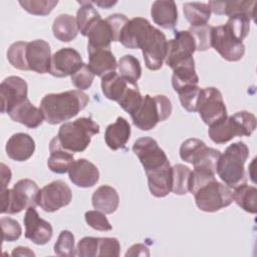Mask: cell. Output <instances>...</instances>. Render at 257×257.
<instances>
[{
	"instance_id": "obj_32",
	"label": "cell",
	"mask_w": 257,
	"mask_h": 257,
	"mask_svg": "<svg viewBox=\"0 0 257 257\" xmlns=\"http://www.w3.org/2000/svg\"><path fill=\"white\" fill-rule=\"evenodd\" d=\"M128 84L130 82L115 71H111L101 77L102 93L110 100L118 101L124 94Z\"/></svg>"
},
{
	"instance_id": "obj_34",
	"label": "cell",
	"mask_w": 257,
	"mask_h": 257,
	"mask_svg": "<svg viewBox=\"0 0 257 257\" xmlns=\"http://www.w3.org/2000/svg\"><path fill=\"white\" fill-rule=\"evenodd\" d=\"M80 7L76 13V24L78 31L83 36H87L91 26L101 19L100 14L93 7L91 1H78Z\"/></svg>"
},
{
	"instance_id": "obj_48",
	"label": "cell",
	"mask_w": 257,
	"mask_h": 257,
	"mask_svg": "<svg viewBox=\"0 0 257 257\" xmlns=\"http://www.w3.org/2000/svg\"><path fill=\"white\" fill-rule=\"evenodd\" d=\"M85 222L88 226L93 228L97 231H110L112 229L110 223L108 222L107 218L105 217V214L98 211V210H92L87 211L84 214Z\"/></svg>"
},
{
	"instance_id": "obj_25",
	"label": "cell",
	"mask_w": 257,
	"mask_h": 257,
	"mask_svg": "<svg viewBox=\"0 0 257 257\" xmlns=\"http://www.w3.org/2000/svg\"><path fill=\"white\" fill-rule=\"evenodd\" d=\"M130 137L131 125L122 116H118L113 123L107 125L104 133V141L107 147L112 151L124 148Z\"/></svg>"
},
{
	"instance_id": "obj_43",
	"label": "cell",
	"mask_w": 257,
	"mask_h": 257,
	"mask_svg": "<svg viewBox=\"0 0 257 257\" xmlns=\"http://www.w3.org/2000/svg\"><path fill=\"white\" fill-rule=\"evenodd\" d=\"M250 21L251 18L248 15L241 13L230 16L226 22V25L231 29L238 39L243 41L250 31Z\"/></svg>"
},
{
	"instance_id": "obj_7",
	"label": "cell",
	"mask_w": 257,
	"mask_h": 257,
	"mask_svg": "<svg viewBox=\"0 0 257 257\" xmlns=\"http://www.w3.org/2000/svg\"><path fill=\"white\" fill-rule=\"evenodd\" d=\"M233 191L216 179L200 187L194 194L197 207L204 212H217L233 202Z\"/></svg>"
},
{
	"instance_id": "obj_28",
	"label": "cell",
	"mask_w": 257,
	"mask_h": 257,
	"mask_svg": "<svg viewBox=\"0 0 257 257\" xmlns=\"http://www.w3.org/2000/svg\"><path fill=\"white\" fill-rule=\"evenodd\" d=\"M92 206L104 214H112L119 205V197L116 190L108 185L98 187L91 197Z\"/></svg>"
},
{
	"instance_id": "obj_54",
	"label": "cell",
	"mask_w": 257,
	"mask_h": 257,
	"mask_svg": "<svg viewBox=\"0 0 257 257\" xmlns=\"http://www.w3.org/2000/svg\"><path fill=\"white\" fill-rule=\"evenodd\" d=\"M11 255L12 256H35L34 252L31 251L28 247H22V246L14 248Z\"/></svg>"
},
{
	"instance_id": "obj_38",
	"label": "cell",
	"mask_w": 257,
	"mask_h": 257,
	"mask_svg": "<svg viewBox=\"0 0 257 257\" xmlns=\"http://www.w3.org/2000/svg\"><path fill=\"white\" fill-rule=\"evenodd\" d=\"M192 171L182 164L172 167V192L176 195H185L190 189Z\"/></svg>"
},
{
	"instance_id": "obj_24",
	"label": "cell",
	"mask_w": 257,
	"mask_h": 257,
	"mask_svg": "<svg viewBox=\"0 0 257 257\" xmlns=\"http://www.w3.org/2000/svg\"><path fill=\"white\" fill-rule=\"evenodd\" d=\"M150 192L157 198H163L172 192V167L170 164L147 173Z\"/></svg>"
},
{
	"instance_id": "obj_50",
	"label": "cell",
	"mask_w": 257,
	"mask_h": 257,
	"mask_svg": "<svg viewBox=\"0 0 257 257\" xmlns=\"http://www.w3.org/2000/svg\"><path fill=\"white\" fill-rule=\"evenodd\" d=\"M98 252V237H84L78 241L75 253L80 257H96Z\"/></svg>"
},
{
	"instance_id": "obj_5",
	"label": "cell",
	"mask_w": 257,
	"mask_h": 257,
	"mask_svg": "<svg viewBox=\"0 0 257 257\" xmlns=\"http://www.w3.org/2000/svg\"><path fill=\"white\" fill-rule=\"evenodd\" d=\"M40 190L30 179L19 180L12 189L1 190V213L17 214L38 205Z\"/></svg>"
},
{
	"instance_id": "obj_1",
	"label": "cell",
	"mask_w": 257,
	"mask_h": 257,
	"mask_svg": "<svg viewBox=\"0 0 257 257\" xmlns=\"http://www.w3.org/2000/svg\"><path fill=\"white\" fill-rule=\"evenodd\" d=\"M88 101V95L82 90L71 89L44 95L39 108L46 122L57 124L75 116L87 105Z\"/></svg>"
},
{
	"instance_id": "obj_16",
	"label": "cell",
	"mask_w": 257,
	"mask_h": 257,
	"mask_svg": "<svg viewBox=\"0 0 257 257\" xmlns=\"http://www.w3.org/2000/svg\"><path fill=\"white\" fill-rule=\"evenodd\" d=\"M25 238L36 245H44L50 241L53 235V229L49 222L39 217L35 207H29L26 210L24 219Z\"/></svg>"
},
{
	"instance_id": "obj_41",
	"label": "cell",
	"mask_w": 257,
	"mask_h": 257,
	"mask_svg": "<svg viewBox=\"0 0 257 257\" xmlns=\"http://www.w3.org/2000/svg\"><path fill=\"white\" fill-rule=\"evenodd\" d=\"M22 8L32 15H48L58 4L57 0H25L19 1Z\"/></svg>"
},
{
	"instance_id": "obj_47",
	"label": "cell",
	"mask_w": 257,
	"mask_h": 257,
	"mask_svg": "<svg viewBox=\"0 0 257 257\" xmlns=\"http://www.w3.org/2000/svg\"><path fill=\"white\" fill-rule=\"evenodd\" d=\"M0 224H1V229H2V240L3 241H8V242H13L16 241L21 233L22 229L19 223L10 218V217H2L0 219Z\"/></svg>"
},
{
	"instance_id": "obj_20",
	"label": "cell",
	"mask_w": 257,
	"mask_h": 257,
	"mask_svg": "<svg viewBox=\"0 0 257 257\" xmlns=\"http://www.w3.org/2000/svg\"><path fill=\"white\" fill-rule=\"evenodd\" d=\"M7 156L16 162H25L32 157L35 151L34 140L24 133L14 134L6 143Z\"/></svg>"
},
{
	"instance_id": "obj_3",
	"label": "cell",
	"mask_w": 257,
	"mask_h": 257,
	"mask_svg": "<svg viewBox=\"0 0 257 257\" xmlns=\"http://www.w3.org/2000/svg\"><path fill=\"white\" fill-rule=\"evenodd\" d=\"M99 133V124L91 117H79L66 121L59 127L55 137L62 149L70 153L83 152L90 144L91 137Z\"/></svg>"
},
{
	"instance_id": "obj_31",
	"label": "cell",
	"mask_w": 257,
	"mask_h": 257,
	"mask_svg": "<svg viewBox=\"0 0 257 257\" xmlns=\"http://www.w3.org/2000/svg\"><path fill=\"white\" fill-rule=\"evenodd\" d=\"M52 32L54 37L61 42L73 40L79 32L76 19L69 14L58 15L53 21Z\"/></svg>"
},
{
	"instance_id": "obj_6",
	"label": "cell",
	"mask_w": 257,
	"mask_h": 257,
	"mask_svg": "<svg viewBox=\"0 0 257 257\" xmlns=\"http://www.w3.org/2000/svg\"><path fill=\"white\" fill-rule=\"evenodd\" d=\"M172 113L171 100L163 94L143 97L138 109L131 114L134 124L141 131H150L158 122L166 120Z\"/></svg>"
},
{
	"instance_id": "obj_33",
	"label": "cell",
	"mask_w": 257,
	"mask_h": 257,
	"mask_svg": "<svg viewBox=\"0 0 257 257\" xmlns=\"http://www.w3.org/2000/svg\"><path fill=\"white\" fill-rule=\"evenodd\" d=\"M233 201L244 211L256 214L257 212V190L253 186L243 183L236 188L232 193Z\"/></svg>"
},
{
	"instance_id": "obj_13",
	"label": "cell",
	"mask_w": 257,
	"mask_h": 257,
	"mask_svg": "<svg viewBox=\"0 0 257 257\" xmlns=\"http://www.w3.org/2000/svg\"><path fill=\"white\" fill-rule=\"evenodd\" d=\"M167 47L168 40L165 34L153 26L142 47L146 66L150 70H158L162 67L166 59Z\"/></svg>"
},
{
	"instance_id": "obj_14",
	"label": "cell",
	"mask_w": 257,
	"mask_h": 257,
	"mask_svg": "<svg viewBox=\"0 0 257 257\" xmlns=\"http://www.w3.org/2000/svg\"><path fill=\"white\" fill-rule=\"evenodd\" d=\"M27 82L15 75L6 77L0 84L1 112L9 113L17 104L27 97Z\"/></svg>"
},
{
	"instance_id": "obj_19",
	"label": "cell",
	"mask_w": 257,
	"mask_h": 257,
	"mask_svg": "<svg viewBox=\"0 0 257 257\" xmlns=\"http://www.w3.org/2000/svg\"><path fill=\"white\" fill-rule=\"evenodd\" d=\"M69 180L79 188L93 187L99 180V171L86 159L76 160L68 172Z\"/></svg>"
},
{
	"instance_id": "obj_52",
	"label": "cell",
	"mask_w": 257,
	"mask_h": 257,
	"mask_svg": "<svg viewBox=\"0 0 257 257\" xmlns=\"http://www.w3.org/2000/svg\"><path fill=\"white\" fill-rule=\"evenodd\" d=\"M125 256H150V252L144 244H135L126 251Z\"/></svg>"
},
{
	"instance_id": "obj_55",
	"label": "cell",
	"mask_w": 257,
	"mask_h": 257,
	"mask_svg": "<svg viewBox=\"0 0 257 257\" xmlns=\"http://www.w3.org/2000/svg\"><path fill=\"white\" fill-rule=\"evenodd\" d=\"M92 4H95L101 8H105V9H109L111 6H113L114 4H116V1H91Z\"/></svg>"
},
{
	"instance_id": "obj_18",
	"label": "cell",
	"mask_w": 257,
	"mask_h": 257,
	"mask_svg": "<svg viewBox=\"0 0 257 257\" xmlns=\"http://www.w3.org/2000/svg\"><path fill=\"white\" fill-rule=\"evenodd\" d=\"M152 27L146 18H133L122 28L118 41L126 48L142 49Z\"/></svg>"
},
{
	"instance_id": "obj_23",
	"label": "cell",
	"mask_w": 257,
	"mask_h": 257,
	"mask_svg": "<svg viewBox=\"0 0 257 257\" xmlns=\"http://www.w3.org/2000/svg\"><path fill=\"white\" fill-rule=\"evenodd\" d=\"M151 15L154 22L162 28H174L178 21L176 3L172 0H157L152 4Z\"/></svg>"
},
{
	"instance_id": "obj_21",
	"label": "cell",
	"mask_w": 257,
	"mask_h": 257,
	"mask_svg": "<svg viewBox=\"0 0 257 257\" xmlns=\"http://www.w3.org/2000/svg\"><path fill=\"white\" fill-rule=\"evenodd\" d=\"M88 66L94 75L102 77L105 74L115 71L117 62L110 51V48H91L87 47Z\"/></svg>"
},
{
	"instance_id": "obj_49",
	"label": "cell",
	"mask_w": 257,
	"mask_h": 257,
	"mask_svg": "<svg viewBox=\"0 0 257 257\" xmlns=\"http://www.w3.org/2000/svg\"><path fill=\"white\" fill-rule=\"evenodd\" d=\"M119 251L120 245L116 238H98V257H117L119 255Z\"/></svg>"
},
{
	"instance_id": "obj_4",
	"label": "cell",
	"mask_w": 257,
	"mask_h": 257,
	"mask_svg": "<svg viewBox=\"0 0 257 257\" xmlns=\"http://www.w3.org/2000/svg\"><path fill=\"white\" fill-rule=\"evenodd\" d=\"M256 128V116L246 110L238 111L209 125V137L215 144H225L235 137H250Z\"/></svg>"
},
{
	"instance_id": "obj_40",
	"label": "cell",
	"mask_w": 257,
	"mask_h": 257,
	"mask_svg": "<svg viewBox=\"0 0 257 257\" xmlns=\"http://www.w3.org/2000/svg\"><path fill=\"white\" fill-rule=\"evenodd\" d=\"M26 41H17L10 45L7 50V59L10 64L20 70H28L26 60H25V51L27 46Z\"/></svg>"
},
{
	"instance_id": "obj_17",
	"label": "cell",
	"mask_w": 257,
	"mask_h": 257,
	"mask_svg": "<svg viewBox=\"0 0 257 257\" xmlns=\"http://www.w3.org/2000/svg\"><path fill=\"white\" fill-rule=\"evenodd\" d=\"M50 45L42 40L36 39L27 43L25 51V60L28 70L37 73H48L51 62Z\"/></svg>"
},
{
	"instance_id": "obj_53",
	"label": "cell",
	"mask_w": 257,
	"mask_h": 257,
	"mask_svg": "<svg viewBox=\"0 0 257 257\" xmlns=\"http://www.w3.org/2000/svg\"><path fill=\"white\" fill-rule=\"evenodd\" d=\"M1 175H2V190H4L6 189L7 185L11 180V171L3 163L1 164Z\"/></svg>"
},
{
	"instance_id": "obj_9",
	"label": "cell",
	"mask_w": 257,
	"mask_h": 257,
	"mask_svg": "<svg viewBox=\"0 0 257 257\" xmlns=\"http://www.w3.org/2000/svg\"><path fill=\"white\" fill-rule=\"evenodd\" d=\"M197 111L208 125L228 116L223 95L219 89L213 86L201 88Z\"/></svg>"
},
{
	"instance_id": "obj_42",
	"label": "cell",
	"mask_w": 257,
	"mask_h": 257,
	"mask_svg": "<svg viewBox=\"0 0 257 257\" xmlns=\"http://www.w3.org/2000/svg\"><path fill=\"white\" fill-rule=\"evenodd\" d=\"M212 27L209 24L201 26H191L189 32L193 36L196 44V50L206 51L211 48V36H212Z\"/></svg>"
},
{
	"instance_id": "obj_15",
	"label": "cell",
	"mask_w": 257,
	"mask_h": 257,
	"mask_svg": "<svg viewBox=\"0 0 257 257\" xmlns=\"http://www.w3.org/2000/svg\"><path fill=\"white\" fill-rule=\"evenodd\" d=\"M83 65L82 57L77 50L64 47L51 56L49 73L55 77H66L75 73Z\"/></svg>"
},
{
	"instance_id": "obj_29",
	"label": "cell",
	"mask_w": 257,
	"mask_h": 257,
	"mask_svg": "<svg viewBox=\"0 0 257 257\" xmlns=\"http://www.w3.org/2000/svg\"><path fill=\"white\" fill-rule=\"evenodd\" d=\"M87 47L91 48H110L111 41H114L113 32L106 19H99L95 22L87 34Z\"/></svg>"
},
{
	"instance_id": "obj_36",
	"label": "cell",
	"mask_w": 257,
	"mask_h": 257,
	"mask_svg": "<svg viewBox=\"0 0 257 257\" xmlns=\"http://www.w3.org/2000/svg\"><path fill=\"white\" fill-rule=\"evenodd\" d=\"M183 13L191 26L208 24L211 17V10L206 3L188 2L183 5Z\"/></svg>"
},
{
	"instance_id": "obj_37",
	"label": "cell",
	"mask_w": 257,
	"mask_h": 257,
	"mask_svg": "<svg viewBox=\"0 0 257 257\" xmlns=\"http://www.w3.org/2000/svg\"><path fill=\"white\" fill-rule=\"evenodd\" d=\"M119 75L130 83H137L142 75V67L139 59L131 54L121 56L117 62Z\"/></svg>"
},
{
	"instance_id": "obj_51",
	"label": "cell",
	"mask_w": 257,
	"mask_h": 257,
	"mask_svg": "<svg viewBox=\"0 0 257 257\" xmlns=\"http://www.w3.org/2000/svg\"><path fill=\"white\" fill-rule=\"evenodd\" d=\"M206 144L199 139H188L182 143L180 147V157L187 163H192L196 153Z\"/></svg>"
},
{
	"instance_id": "obj_10",
	"label": "cell",
	"mask_w": 257,
	"mask_h": 257,
	"mask_svg": "<svg viewBox=\"0 0 257 257\" xmlns=\"http://www.w3.org/2000/svg\"><path fill=\"white\" fill-rule=\"evenodd\" d=\"M175 38L168 40L166 64L174 69L193 58L196 44L193 36L188 30H175Z\"/></svg>"
},
{
	"instance_id": "obj_30",
	"label": "cell",
	"mask_w": 257,
	"mask_h": 257,
	"mask_svg": "<svg viewBox=\"0 0 257 257\" xmlns=\"http://www.w3.org/2000/svg\"><path fill=\"white\" fill-rule=\"evenodd\" d=\"M199 77L195 69V60L191 59L173 69L172 85L176 92L192 85H198Z\"/></svg>"
},
{
	"instance_id": "obj_44",
	"label": "cell",
	"mask_w": 257,
	"mask_h": 257,
	"mask_svg": "<svg viewBox=\"0 0 257 257\" xmlns=\"http://www.w3.org/2000/svg\"><path fill=\"white\" fill-rule=\"evenodd\" d=\"M54 253L59 256H74L75 247H74V236L68 230H63L60 232L55 244H54Z\"/></svg>"
},
{
	"instance_id": "obj_35",
	"label": "cell",
	"mask_w": 257,
	"mask_h": 257,
	"mask_svg": "<svg viewBox=\"0 0 257 257\" xmlns=\"http://www.w3.org/2000/svg\"><path fill=\"white\" fill-rule=\"evenodd\" d=\"M220 156V151L213 148H208L205 145L196 153L191 164L194 166L195 170H201L216 174V167Z\"/></svg>"
},
{
	"instance_id": "obj_8",
	"label": "cell",
	"mask_w": 257,
	"mask_h": 257,
	"mask_svg": "<svg viewBox=\"0 0 257 257\" xmlns=\"http://www.w3.org/2000/svg\"><path fill=\"white\" fill-rule=\"evenodd\" d=\"M211 47L228 61H238L245 53L243 41L238 39L226 24L212 27Z\"/></svg>"
},
{
	"instance_id": "obj_26",
	"label": "cell",
	"mask_w": 257,
	"mask_h": 257,
	"mask_svg": "<svg viewBox=\"0 0 257 257\" xmlns=\"http://www.w3.org/2000/svg\"><path fill=\"white\" fill-rule=\"evenodd\" d=\"M49 151L50 157L47 160L48 169L56 174H65L69 172L75 162L72 153L62 149L55 137L50 141Z\"/></svg>"
},
{
	"instance_id": "obj_39",
	"label": "cell",
	"mask_w": 257,
	"mask_h": 257,
	"mask_svg": "<svg viewBox=\"0 0 257 257\" xmlns=\"http://www.w3.org/2000/svg\"><path fill=\"white\" fill-rule=\"evenodd\" d=\"M143 95L141 94L137 83H130L122 97L117 101L123 110L130 114L134 113L143 101Z\"/></svg>"
},
{
	"instance_id": "obj_27",
	"label": "cell",
	"mask_w": 257,
	"mask_h": 257,
	"mask_svg": "<svg viewBox=\"0 0 257 257\" xmlns=\"http://www.w3.org/2000/svg\"><path fill=\"white\" fill-rule=\"evenodd\" d=\"M207 4L211 12L217 15H227L230 17L243 13L251 19L255 17L256 1H209Z\"/></svg>"
},
{
	"instance_id": "obj_46",
	"label": "cell",
	"mask_w": 257,
	"mask_h": 257,
	"mask_svg": "<svg viewBox=\"0 0 257 257\" xmlns=\"http://www.w3.org/2000/svg\"><path fill=\"white\" fill-rule=\"evenodd\" d=\"M94 73L91 71L88 64L83 65L71 75V83L79 90H85L90 87L94 79Z\"/></svg>"
},
{
	"instance_id": "obj_11",
	"label": "cell",
	"mask_w": 257,
	"mask_h": 257,
	"mask_svg": "<svg viewBox=\"0 0 257 257\" xmlns=\"http://www.w3.org/2000/svg\"><path fill=\"white\" fill-rule=\"evenodd\" d=\"M133 152L139 158L146 174L170 164L166 153L157 141L150 137L138 139L133 146Z\"/></svg>"
},
{
	"instance_id": "obj_22",
	"label": "cell",
	"mask_w": 257,
	"mask_h": 257,
	"mask_svg": "<svg viewBox=\"0 0 257 257\" xmlns=\"http://www.w3.org/2000/svg\"><path fill=\"white\" fill-rule=\"evenodd\" d=\"M8 115L13 121L19 122L29 128L38 127L44 120L41 109L34 106L28 98L17 104Z\"/></svg>"
},
{
	"instance_id": "obj_2",
	"label": "cell",
	"mask_w": 257,
	"mask_h": 257,
	"mask_svg": "<svg viewBox=\"0 0 257 257\" xmlns=\"http://www.w3.org/2000/svg\"><path fill=\"white\" fill-rule=\"evenodd\" d=\"M249 157V149L243 142H236L225 150L220 156L216 173L228 187L236 188L246 183L244 165Z\"/></svg>"
},
{
	"instance_id": "obj_12",
	"label": "cell",
	"mask_w": 257,
	"mask_h": 257,
	"mask_svg": "<svg viewBox=\"0 0 257 257\" xmlns=\"http://www.w3.org/2000/svg\"><path fill=\"white\" fill-rule=\"evenodd\" d=\"M72 199V192L68 185L56 180L45 185L39 194L38 206L45 212H55L67 206Z\"/></svg>"
},
{
	"instance_id": "obj_45",
	"label": "cell",
	"mask_w": 257,
	"mask_h": 257,
	"mask_svg": "<svg viewBox=\"0 0 257 257\" xmlns=\"http://www.w3.org/2000/svg\"><path fill=\"white\" fill-rule=\"evenodd\" d=\"M200 91H201V88L198 85L188 86L178 91L181 104L187 111L189 112L197 111Z\"/></svg>"
}]
</instances>
